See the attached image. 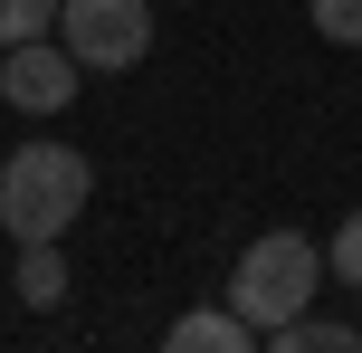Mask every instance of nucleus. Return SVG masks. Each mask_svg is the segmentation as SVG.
<instances>
[{
    "instance_id": "0eeeda50",
    "label": "nucleus",
    "mask_w": 362,
    "mask_h": 353,
    "mask_svg": "<svg viewBox=\"0 0 362 353\" xmlns=\"http://www.w3.org/2000/svg\"><path fill=\"white\" fill-rule=\"evenodd\" d=\"M353 344H362V325H334V316H315V306L267 335V353H353Z\"/></svg>"
},
{
    "instance_id": "39448f33",
    "label": "nucleus",
    "mask_w": 362,
    "mask_h": 353,
    "mask_svg": "<svg viewBox=\"0 0 362 353\" xmlns=\"http://www.w3.org/2000/svg\"><path fill=\"white\" fill-rule=\"evenodd\" d=\"M172 353H257V325L238 316V306H191V316H172Z\"/></svg>"
},
{
    "instance_id": "20e7f679",
    "label": "nucleus",
    "mask_w": 362,
    "mask_h": 353,
    "mask_svg": "<svg viewBox=\"0 0 362 353\" xmlns=\"http://www.w3.org/2000/svg\"><path fill=\"white\" fill-rule=\"evenodd\" d=\"M76 86H86V67H76L67 38L38 29V38H19V48H0V96H10L19 115H67Z\"/></svg>"
},
{
    "instance_id": "1a4fd4ad",
    "label": "nucleus",
    "mask_w": 362,
    "mask_h": 353,
    "mask_svg": "<svg viewBox=\"0 0 362 353\" xmlns=\"http://www.w3.org/2000/svg\"><path fill=\"white\" fill-rule=\"evenodd\" d=\"M38 29H57V0H0V48H19Z\"/></svg>"
},
{
    "instance_id": "423d86ee",
    "label": "nucleus",
    "mask_w": 362,
    "mask_h": 353,
    "mask_svg": "<svg viewBox=\"0 0 362 353\" xmlns=\"http://www.w3.org/2000/svg\"><path fill=\"white\" fill-rule=\"evenodd\" d=\"M19 306H38V316H48V306H67V239H19Z\"/></svg>"
},
{
    "instance_id": "f257e3e1",
    "label": "nucleus",
    "mask_w": 362,
    "mask_h": 353,
    "mask_svg": "<svg viewBox=\"0 0 362 353\" xmlns=\"http://www.w3.org/2000/svg\"><path fill=\"white\" fill-rule=\"evenodd\" d=\"M86 201H95V163L76 144H57V134L10 144V163H0V229L10 239H67Z\"/></svg>"
},
{
    "instance_id": "7ed1b4c3",
    "label": "nucleus",
    "mask_w": 362,
    "mask_h": 353,
    "mask_svg": "<svg viewBox=\"0 0 362 353\" xmlns=\"http://www.w3.org/2000/svg\"><path fill=\"white\" fill-rule=\"evenodd\" d=\"M57 38L86 76H134L153 57V0H57Z\"/></svg>"
},
{
    "instance_id": "9d476101",
    "label": "nucleus",
    "mask_w": 362,
    "mask_h": 353,
    "mask_svg": "<svg viewBox=\"0 0 362 353\" xmlns=\"http://www.w3.org/2000/svg\"><path fill=\"white\" fill-rule=\"evenodd\" d=\"M305 19L334 38V48H362V0H305Z\"/></svg>"
},
{
    "instance_id": "f03ea898",
    "label": "nucleus",
    "mask_w": 362,
    "mask_h": 353,
    "mask_svg": "<svg viewBox=\"0 0 362 353\" xmlns=\"http://www.w3.org/2000/svg\"><path fill=\"white\" fill-rule=\"evenodd\" d=\"M315 287H325V248H315L305 229H267V239H248L238 267H229V306L257 325V344H267L286 316H305Z\"/></svg>"
},
{
    "instance_id": "6e6552de",
    "label": "nucleus",
    "mask_w": 362,
    "mask_h": 353,
    "mask_svg": "<svg viewBox=\"0 0 362 353\" xmlns=\"http://www.w3.org/2000/svg\"><path fill=\"white\" fill-rule=\"evenodd\" d=\"M325 277L334 287H362V210H344V229L325 239Z\"/></svg>"
}]
</instances>
